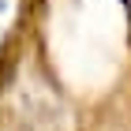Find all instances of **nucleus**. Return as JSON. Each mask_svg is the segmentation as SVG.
<instances>
[]
</instances>
